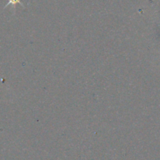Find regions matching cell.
Wrapping results in <instances>:
<instances>
[{"label": "cell", "instance_id": "1", "mask_svg": "<svg viewBox=\"0 0 160 160\" xmlns=\"http://www.w3.org/2000/svg\"><path fill=\"white\" fill-rule=\"evenodd\" d=\"M17 3H18V4H20L22 7H24V6L23 3L20 2V0H9L8 3L4 6V8H6L8 6H9V5H12L13 8V9L15 10V6H16V4H17Z\"/></svg>", "mask_w": 160, "mask_h": 160}]
</instances>
